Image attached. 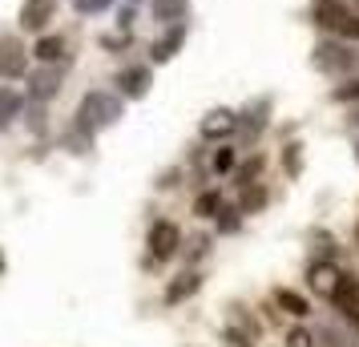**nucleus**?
<instances>
[{"instance_id":"15","label":"nucleus","mask_w":359,"mask_h":347,"mask_svg":"<svg viewBox=\"0 0 359 347\" xmlns=\"http://www.w3.org/2000/svg\"><path fill=\"white\" fill-rule=\"evenodd\" d=\"M149 13L165 29V25H178V20L190 17V0H149Z\"/></svg>"},{"instance_id":"20","label":"nucleus","mask_w":359,"mask_h":347,"mask_svg":"<svg viewBox=\"0 0 359 347\" xmlns=\"http://www.w3.org/2000/svg\"><path fill=\"white\" fill-rule=\"evenodd\" d=\"M214 226H218V234H238V231H243V206H238V202L230 206V202H226V206L214 215Z\"/></svg>"},{"instance_id":"17","label":"nucleus","mask_w":359,"mask_h":347,"mask_svg":"<svg viewBox=\"0 0 359 347\" xmlns=\"http://www.w3.org/2000/svg\"><path fill=\"white\" fill-rule=\"evenodd\" d=\"M307 275H311V291H319V295H327V299H331V291H335V283H339V271H335V266H331V263H311V271H307Z\"/></svg>"},{"instance_id":"36","label":"nucleus","mask_w":359,"mask_h":347,"mask_svg":"<svg viewBox=\"0 0 359 347\" xmlns=\"http://www.w3.org/2000/svg\"><path fill=\"white\" fill-rule=\"evenodd\" d=\"M126 4H146V0H126Z\"/></svg>"},{"instance_id":"24","label":"nucleus","mask_w":359,"mask_h":347,"mask_svg":"<svg viewBox=\"0 0 359 347\" xmlns=\"http://www.w3.org/2000/svg\"><path fill=\"white\" fill-rule=\"evenodd\" d=\"M331 101L335 105H359V77H347L331 89Z\"/></svg>"},{"instance_id":"7","label":"nucleus","mask_w":359,"mask_h":347,"mask_svg":"<svg viewBox=\"0 0 359 347\" xmlns=\"http://www.w3.org/2000/svg\"><path fill=\"white\" fill-rule=\"evenodd\" d=\"M186 36H190V20L165 25L162 33L154 36V45H149V65H170V61L186 49Z\"/></svg>"},{"instance_id":"19","label":"nucleus","mask_w":359,"mask_h":347,"mask_svg":"<svg viewBox=\"0 0 359 347\" xmlns=\"http://www.w3.org/2000/svg\"><path fill=\"white\" fill-rule=\"evenodd\" d=\"M210 170L218 174V178H226V174H234V170H238V149L222 142V146H218V149L210 154Z\"/></svg>"},{"instance_id":"16","label":"nucleus","mask_w":359,"mask_h":347,"mask_svg":"<svg viewBox=\"0 0 359 347\" xmlns=\"http://www.w3.org/2000/svg\"><path fill=\"white\" fill-rule=\"evenodd\" d=\"M266 114H271V97L246 105V114H238V130L243 133H262L266 130Z\"/></svg>"},{"instance_id":"3","label":"nucleus","mask_w":359,"mask_h":347,"mask_svg":"<svg viewBox=\"0 0 359 347\" xmlns=\"http://www.w3.org/2000/svg\"><path fill=\"white\" fill-rule=\"evenodd\" d=\"M311 20H315L327 36L355 41L359 45V8L355 4H347V0H315V4H311Z\"/></svg>"},{"instance_id":"18","label":"nucleus","mask_w":359,"mask_h":347,"mask_svg":"<svg viewBox=\"0 0 359 347\" xmlns=\"http://www.w3.org/2000/svg\"><path fill=\"white\" fill-rule=\"evenodd\" d=\"M275 303L287 315H294V319H307V315H311V303L299 295V291H291V287H275Z\"/></svg>"},{"instance_id":"34","label":"nucleus","mask_w":359,"mask_h":347,"mask_svg":"<svg viewBox=\"0 0 359 347\" xmlns=\"http://www.w3.org/2000/svg\"><path fill=\"white\" fill-rule=\"evenodd\" d=\"M351 130L359 133V105H351Z\"/></svg>"},{"instance_id":"13","label":"nucleus","mask_w":359,"mask_h":347,"mask_svg":"<svg viewBox=\"0 0 359 347\" xmlns=\"http://www.w3.org/2000/svg\"><path fill=\"white\" fill-rule=\"evenodd\" d=\"M198 287H202V275L198 271H182L178 279H170V287H165V307H178V303H186L190 295H198Z\"/></svg>"},{"instance_id":"33","label":"nucleus","mask_w":359,"mask_h":347,"mask_svg":"<svg viewBox=\"0 0 359 347\" xmlns=\"http://www.w3.org/2000/svg\"><path fill=\"white\" fill-rule=\"evenodd\" d=\"M226 339H230L234 347H250V339H246L243 331H234V327H226Z\"/></svg>"},{"instance_id":"22","label":"nucleus","mask_w":359,"mask_h":347,"mask_svg":"<svg viewBox=\"0 0 359 347\" xmlns=\"http://www.w3.org/2000/svg\"><path fill=\"white\" fill-rule=\"evenodd\" d=\"M222 206H226L222 190H202V194L194 198V215H198V218H214Z\"/></svg>"},{"instance_id":"39","label":"nucleus","mask_w":359,"mask_h":347,"mask_svg":"<svg viewBox=\"0 0 359 347\" xmlns=\"http://www.w3.org/2000/svg\"><path fill=\"white\" fill-rule=\"evenodd\" d=\"M351 4H355V8H359V0H351Z\"/></svg>"},{"instance_id":"21","label":"nucleus","mask_w":359,"mask_h":347,"mask_svg":"<svg viewBox=\"0 0 359 347\" xmlns=\"http://www.w3.org/2000/svg\"><path fill=\"white\" fill-rule=\"evenodd\" d=\"M20 117H25V125H29V133H33V137H41V133L49 130V114H45V101H29Z\"/></svg>"},{"instance_id":"11","label":"nucleus","mask_w":359,"mask_h":347,"mask_svg":"<svg viewBox=\"0 0 359 347\" xmlns=\"http://www.w3.org/2000/svg\"><path fill=\"white\" fill-rule=\"evenodd\" d=\"M331 303H335V311H339L347 323L359 327V279L355 275H339L335 291H331Z\"/></svg>"},{"instance_id":"2","label":"nucleus","mask_w":359,"mask_h":347,"mask_svg":"<svg viewBox=\"0 0 359 347\" xmlns=\"http://www.w3.org/2000/svg\"><path fill=\"white\" fill-rule=\"evenodd\" d=\"M311 65L327 73V77H359V45L355 41H339V36H323L319 45H315V57H311Z\"/></svg>"},{"instance_id":"25","label":"nucleus","mask_w":359,"mask_h":347,"mask_svg":"<svg viewBox=\"0 0 359 347\" xmlns=\"http://www.w3.org/2000/svg\"><path fill=\"white\" fill-rule=\"evenodd\" d=\"M238 206H243V215H259L262 206H266V190H262L259 182H255V186H246V190H243V198H238Z\"/></svg>"},{"instance_id":"5","label":"nucleus","mask_w":359,"mask_h":347,"mask_svg":"<svg viewBox=\"0 0 359 347\" xmlns=\"http://www.w3.org/2000/svg\"><path fill=\"white\" fill-rule=\"evenodd\" d=\"M65 69L69 65H36V69H29V77H25V97L29 101H45V105H49V101L61 93Z\"/></svg>"},{"instance_id":"30","label":"nucleus","mask_w":359,"mask_h":347,"mask_svg":"<svg viewBox=\"0 0 359 347\" xmlns=\"http://www.w3.org/2000/svg\"><path fill=\"white\" fill-rule=\"evenodd\" d=\"M287 347H315V331L311 327H291L287 331Z\"/></svg>"},{"instance_id":"23","label":"nucleus","mask_w":359,"mask_h":347,"mask_svg":"<svg viewBox=\"0 0 359 347\" xmlns=\"http://www.w3.org/2000/svg\"><path fill=\"white\" fill-rule=\"evenodd\" d=\"M259 174H262V154H255V158H246V162L234 170V186H238V190H246V186L259 182Z\"/></svg>"},{"instance_id":"8","label":"nucleus","mask_w":359,"mask_h":347,"mask_svg":"<svg viewBox=\"0 0 359 347\" xmlns=\"http://www.w3.org/2000/svg\"><path fill=\"white\" fill-rule=\"evenodd\" d=\"M117 93L126 101H142L149 97V89H154V65H142V61H133V65H121L117 69Z\"/></svg>"},{"instance_id":"10","label":"nucleus","mask_w":359,"mask_h":347,"mask_svg":"<svg viewBox=\"0 0 359 347\" xmlns=\"http://www.w3.org/2000/svg\"><path fill=\"white\" fill-rule=\"evenodd\" d=\"M234 130H238V114L226 109V105L210 109V114L198 121V137H202V142H226Z\"/></svg>"},{"instance_id":"9","label":"nucleus","mask_w":359,"mask_h":347,"mask_svg":"<svg viewBox=\"0 0 359 347\" xmlns=\"http://www.w3.org/2000/svg\"><path fill=\"white\" fill-rule=\"evenodd\" d=\"M17 20L25 33H49V25L57 20V0H20Z\"/></svg>"},{"instance_id":"1","label":"nucleus","mask_w":359,"mask_h":347,"mask_svg":"<svg viewBox=\"0 0 359 347\" xmlns=\"http://www.w3.org/2000/svg\"><path fill=\"white\" fill-rule=\"evenodd\" d=\"M121 117H126V97H121V93H109V89H89V93L77 101L73 130L97 137L101 130H114Z\"/></svg>"},{"instance_id":"37","label":"nucleus","mask_w":359,"mask_h":347,"mask_svg":"<svg viewBox=\"0 0 359 347\" xmlns=\"http://www.w3.org/2000/svg\"><path fill=\"white\" fill-rule=\"evenodd\" d=\"M355 243H359V222H355Z\"/></svg>"},{"instance_id":"12","label":"nucleus","mask_w":359,"mask_h":347,"mask_svg":"<svg viewBox=\"0 0 359 347\" xmlns=\"http://www.w3.org/2000/svg\"><path fill=\"white\" fill-rule=\"evenodd\" d=\"M33 57L41 65H69V41L61 33H41L33 45Z\"/></svg>"},{"instance_id":"29","label":"nucleus","mask_w":359,"mask_h":347,"mask_svg":"<svg viewBox=\"0 0 359 347\" xmlns=\"http://www.w3.org/2000/svg\"><path fill=\"white\" fill-rule=\"evenodd\" d=\"M133 20H137V4H117V33H133Z\"/></svg>"},{"instance_id":"4","label":"nucleus","mask_w":359,"mask_h":347,"mask_svg":"<svg viewBox=\"0 0 359 347\" xmlns=\"http://www.w3.org/2000/svg\"><path fill=\"white\" fill-rule=\"evenodd\" d=\"M29 57H33V49H25L17 33H0V81H25L33 69Z\"/></svg>"},{"instance_id":"35","label":"nucleus","mask_w":359,"mask_h":347,"mask_svg":"<svg viewBox=\"0 0 359 347\" xmlns=\"http://www.w3.org/2000/svg\"><path fill=\"white\" fill-rule=\"evenodd\" d=\"M0 271H4V250H0Z\"/></svg>"},{"instance_id":"26","label":"nucleus","mask_w":359,"mask_h":347,"mask_svg":"<svg viewBox=\"0 0 359 347\" xmlns=\"http://www.w3.org/2000/svg\"><path fill=\"white\" fill-rule=\"evenodd\" d=\"M97 45H101L105 53H126V49L133 45V33H101Z\"/></svg>"},{"instance_id":"28","label":"nucleus","mask_w":359,"mask_h":347,"mask_svg":"<svg viewBox=\"0 0 359 347\" xmlns=\"http://www.w3.org/2000/svg\"><path fill=\"white\" fill-rule=\"evenodd\" d=\"M283 165H287V174H291V178H299V174H303V146H299V142L283 149Z\"/></svg>"},{"instance_id":"6","label":"nucleus","mask_w":359,"mask_h":347,"mask_svg":"<svg viewBox=\"0 0 359 347\" xmlns=\"http://www.w3.org/2000/svg\"><path fill=\"white\" fill-rule=\"evenodd\" d=\"M146 247H149V263H170L174 254L182 250V231L178 222H170V218H158L146 234Z\"/></svg>"},{"instance_id":"31","label":"nucleus","mask_w":359,"mask_h":347,"mask_svg":"<svg viewBox=\"0 0 359 347\" xmlns=\"http://www.w3.org/2000/svg\"><path fill=\"white\" fill-rule=\"evenodd\" d=\"M186 254H190V263L206 259V254H210V234H198L194 243H190V250H186Z\"/></svg>"},{"instance_id":"27","label":"nucleus","mask_w":359,"mask_h":347,"mask_svg":"<svg viewBox=\"0 0 359 347\" xmlns=\"http://www.w3.org/2000/svg\"><path fill=\"white\" fill-rule=\"evenodd\" d=\"M73 8H77L81 17H101V13L117 8V0H73Z\"/></svg>"},{"instance_id":"32","label":"nucleus","mask_w":359,"mask_h":347,"mask_svg":"<svg viewBox=\"0 0 359 347\" xmlns=\"http://www.w3.org/2000/svg\"><path fill=\"white\" fill-rule=\"evenodd\" d=\"M319 339H331V347H355V335H339L335 327H323Z\"/></svg>"},{"instance_id":"14","label":"nucleus","mask_w":359,"mask_h":347,"mask_svg":"<svg viewBox=\"0 0 359 347\" xmlns=\"http://www.w3.org/2000/svg\"><path fill=\"white\" fill-rule=\"evenodd\" d=\"M25 105H29V97H25L20 89H13V85H0V130H8V125L25 114Z\"/></svg>"},{"instance_id":"38","label":"nucleus","mask_w":359,"mask_h":347,"mask_svg":"<svg viewBox=\"0 0 359 347\" xmlns=\"http://www.w3.org/2000/svg\"><path fill=\"white\" fill-rule=\"evenodd\" d=\"M355 162H359V142H355Z\"/></svg>"}]
</instances>
